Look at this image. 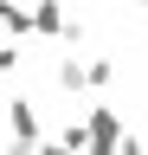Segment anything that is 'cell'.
<instances>
[{"mask_svg": "<svg viewBox=\"0 0 148 155\" xmlns=\"http://www.w3.org/2000/svg\"><path fill=\"white\" fill-rule=\"evenodd\" d=\"M116 149H122V110L90 104L84 110V155H116Z\"/></svg>", "mask_w": 148, "mask_h": 155, "instance_id": "1", "label": "cell"}, {"mask_svg": "<svg viewBox=\"0 0 148 155\" xmlns=\"http://www.w3.org/2000/svg\"><path fill=\"white\" fill-rule=\"evenodd\" d=\"M135 7H148V0H135Z\"/></svg>", "mask_w": 148, "mask_h": 155, "instance_id": "9", "label": "cell"}, {"mask_svg": "<svg viewBox=\"0 0 148 155\" xmlns=\"http://www.w3.org/2000/svg\"><path fill=\"white\" fill-rule=\"evenodd\" d=\"M116 155H148V142H142L135 129H122V149H116Z\"/></svg>", "mask_w": 148, "mask_h": 155, "instance_id": "7", "label": "cell"}, {"mask_svg": "<svg viewBox=\"0 0 148 155\" xmlns=\"http://www.w3.org/2000/svg\"><path fill=\"white\" fill-rule=\"evenodd\" d=\"M7 129L20 136V142H45V129H39V110H32L26 97H7Z\"/></svg>", "mask_w": 148, "mask_h": 155, "instance_id": "2", "label": "cell"}, {"mask_svg": "<svg viewBox=\"0 0 148 155\" xmlns=\"http://www.w3.org/2000/svg\"><path fill=\"white\" fill-rule=\"evenodd\" d=\"M20 45H26V39H0V78H13V71L26 65V52H20Z\"/></svg>", "mask_w": 148, "mask_h": 155, "instance_id": "4", "label": "cell"}, {"mask_svg": "<svg viewBox=\"0 0 148 155\" xmlns=\"http://www.w3.org/2000/svg\"><path fill=\"white\" fill-rule=\"evenodd\" d=\"M109 78H116V65H109V58H90V91H103Z\"/></svg>", "mask_w": 148, "mask_h": 155, "instance_id": "5", "label": "cell"}, {"mask_svg": "<svg viewBox=\"0 0 148 155\" xmlns=\"http://www.w3.org/2000/svg\"><path fill=\"white\" fill-rule=\"evenodd\" d=\"M7 155H39V142H20V136H13V142H7Z\"/></svg>", "mask_w": 148, "mask_h": 155, "instance_id": "8", "label": "cell"}, {"mask_svg": "<svg viewBox=\"0 0 148 155\" xmlns=\"http://www.w3.org/2000/svg\"><path fill=\"white\" fill-rule=\"evenodd\" d=\"M39 155H84V149L71 142V136H52V142H39Z\"/></svg>", "mask_w": 148, "mask_h": 155, "instance_id": "6", "label": "cell"}, {"mask_svg": "<svg viewBox=\"0 0 148 155\" xmlns=\"http://www.w3.org/2000/svg\"><path fill=\"white\" fill-rule=\"evenodd\" d=\"M52 78H58V91H90V58H77V52H65L58 65H52Z\"/></svg>", "mask_w": 148, "mask_h": 155, "instance_id": "3", "label": "cell"}]
</instances>
